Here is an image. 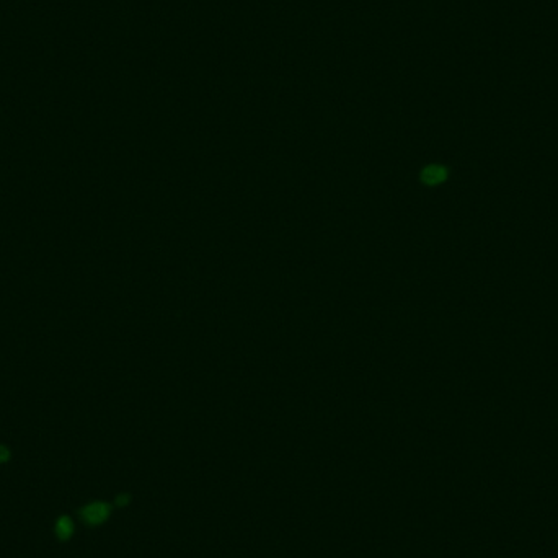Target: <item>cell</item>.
<instances>
[{"label": "cell", "instance_id": "cell-1", "mask_svg": "<svg viewBox=\"0 0 558 558\" xmlns=\"http://www.w3.org/2000/svg\"><path fill=\"white\" fill-rule=\"evenodd\" d=\"M108 516V508L105 505H92L88 506L87 510L84 511V517L88 521V523H102L105 521Z\"/></svg>", "mask_w": 558, "mask_h": 558}, {"label": "cell", "instance_id": "cell-3", "mask_svg": "<svg viewBox=\"0 0 558 558\" xmlns=\"http://www.w3.org/2000/svg\"><path fill=\"white\" fill-rule=\"evenodd\" d=\"M72 532V524L69 519H61L59 526H57V534L61 535V537H67Z\"/></svg>", "mask_w": 558, "mask_h": 558}, {"label": "cell", "instance_id": "cell-2", "mask_svg": "<svg viewBox=\"0 0 558 558\" xmlns=\"http://www.w3.org/2000/svg\"><path fill=\"white\" fill-rule=\"evenodd\" d=\"M445 178V172L443 166H427V169L423 172V180L427 184H438Z\"/></svg>", "mask_w": 558, "mask_h": 558}]
</instances>
